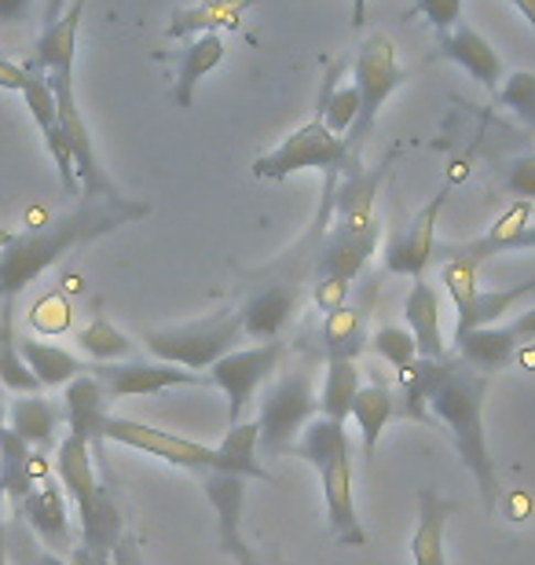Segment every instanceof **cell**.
<instances>
[{"label": "cell", "mask_w": 535, "mask_h": 565, "mask_svg": "<svg viewBox=\"0 0 535 565\" xmlns=\"http://www.w3.org/2000/svg\"><path fill=\"white\" fill-rule=\"evenodd\" d=\"M33 8L38 0H0V22H22Z\"/></svg>", "instance_id": "50"}, {"label": "cell", "mask_w": 535, "mask_h": 565, "mask_svg": "<svg viewBox=\"0 0 535 565\" xmlns=\"http://www.w3.org/2000/svg\"><path fill=\"white\" fill-rule=\"evenodd\" d=\"M221 451V462H224V473H238V478L246 481H276L271 473L265 470V462H260V429H257V419L254 423H232L227 426L224 440L216 445Z\"/></svg>", "instance_id": "32"}, {"label": "cell", "mask_w": 535, "mask_h": 565, "mask_svg": "<svg viewBox=\"0 0 535 565\" xmlns=\"http://www.w3.org/2000/svg\"><path fill=\"white\" fill-rule=\"evenodd\" d=\"M282 338L279 342H260L246 349H232L210 367V382L227 397V423H243L246 404L257 397V390L271 379V371L282 360Z\"/></svg>", "instance_id": "11"}, {"label": "cell", "mask_w": 535, "mask_h": 565, "mask_svg": "<svg viewBox=\"0 0 535 565\" xmlns=\"http://www.w3.org/2000/svg\"><path fill=\"white\" fill-rule=\"evenodd\" d=\"M495 99H499V107H506L510 115H517L528 129H535V74L532 71L506 74Z\"/></svg>", "instance_id": "42"}, {"label": "cell", "mask_w": 535, "mask_h": 565, "mask_svg": "<svg viewBox=\"0 0 535 565\" xmlns=\"http://www.w3.org/2000/svg\"><path fill=\"white\" fill-rule=\"evenodd\" d=\"M0 565H8V544H4V500H0Z\"/></svg>", "instance_id": "55"}, {"label": "cell", "mask_w": 535, "mask_h": 565, "mask_svg": "<svg viewBox=\"0 0 535 565\" xmlns=\"http://www.w3.org/2000/svg\"><path fill=\"white\" fill-rule=\"evenodd\" d=\"M19 353L26 360V367L33 371V379L41 382L44 390L66 386L77 375H85V360L74 356L71 349L52 345V342H38V338H19Z\"/></svg>", "instance_id": "31"}, {"label": "cell", "mask_w": 535, "mask_h": 565, "mask_svg": "<svg viewBox=\"0 0 535 565\" xmlns=\"http://www.w3.org/2000/svg\"><path fill=\"white\" fill-rule=\"evenodd\" d=\"M246 338L243 312H216L206 320H191L176 327H158V331L143 334L147 353L162 364L188 367V371H210L224 353L238 349Z\"/></svg>", "instance_id": "6"}, {"label": "cell", "mask_w": 535, "mask_h": 565, "mask_svg": "<svg viewBox=\"0 0 535 565\" xmlns=\"http://www.w3.org/2000/svg\"><path fill=\"white\" fill-rule=\"evenodd\" d=\"M315 415H320V390H315L312 371H287L276 379L260 393V456H287Z\"/></svg>", "instance_id": "7"}, {"label": "cell", "mask_w": 535, "mask_h": 565, "mask_svg": "<svg viewBox=\"0 0 535 565\" xmlns=\"http://www.w3.org/2000/svg\"><path fill=\"white\" fill-rule=\"evenodd\" d=\"M378 239H382L378 224H371V228H363V232L338 228L334 224V228L327 232V243L320 246L312 276H338V279L356 282V276L367 268L371 254L378 250Z\"/></svg>", "instance_id": "22"}, {"label": "cell", "mask_w": 535, "mask_h": 565, "mask_svg": "<svg viewBox=\"0 0 535 565\" xmlns=\"http://www.w3.org/2000/svg\"><path fill=\"white\" fill-rule=\"evenodd\" d=\"M437 60L462 66L477 85L488 88V93H499V85H503V77H506L503 55H499L492 49V41H488L484 33H477L470 22H454L448 33H440Z\"/></svg>", "instance_id": "19"}, {"label": "cell", "mask_w": 535, "mask_h": 565, "mask_svg": "<svg viewBox=\"0 0 535 565\" xmlns=\"http://www.w3.org/2000/svg\"><path fill=\"white\" fill-rule=\"evenodd\" d=\"M404 320H407V331L415 334L418 356H426V360L448 356V342H443V327H440L437 287L426 282L422 276L411 282V290H407V298H404Z\"/></svg>", "instance_id": "26"}, {"label": "cell", "mask_w": 535, "mask_h": 565, "mask_svg": "<svg viewBox=\"0 0 535 565\" xmlns=\"http://www.w3.org/2000/svg\"><path fill=\"white\" fill-rule=\"evenodd\" d=\"M26 66L8 60L4 52H0V88H8V93H22V85H26Z\"/></svg>", "instance_id": "48"}, {"label": "cell", "mask_w": 535, "mask_h": 565, "mask_svg": "<svg viewBox=\"0 0 535 565\" xmlns=\"http://www.w3.org/2000/svg\"><path fill=\"white\" fill-rule=\"evenodd\" d=\"M147 217L143 202L118 195H82V206L71 213H60L55 221L41 224V228H26L11 235L0 246V298H19L33 279L44 276L49 268L60 262L63 254H71L74 246H85L107 235L121 224H132Z\"/></svg>", "instance_id": "1"}, {"label": "cell", "mask_w": 535, "mask_h": 565, "mask_svg": "<svg viewBox=\"0 0 535 565\" xmlns=\"http://www.w3.org/2000/svg\"><path fill=\"white\" fill-rule=\"evenodd\" d=\"M8 423V404H4V397H0V426Z\"/></svg>", "instance_id": "56"}, {"label": "cell", "mask_w": 535, "mask_h": 565, "mask_svg": "<svg viewBox=\"0 0 535 565\" xmlns=\"http://www.w3.org/2000/svg\"><path fill=\"white\" fill-rule=\"evenodd\" d=\"M510 4H514L521 15H525V22H528L532 33H535V0H510Z\"/></svg>", "instance_id": "53"}, {"label": "cell", "mask_w": 535, "mask_h": 565, "mask_svg": "<svg viewBox=\"0 0 535 565\" xmlns=\"http://www.w3.org/2000/svg\"><path fill=\"white\" fill-rule=\"evenodd\" d=\"M22 99H26L33 121H38L44 147H49L55 169H60V180L63 188L77 195L82 184H77V173H74V154H71V143L63 137V126H60V104H55V88L49 82V74L41 71H30L26 74V85H22Z\"/></svg>", "instance_id": "18"}, {"label": "cell", "mask_w": 535, "mask_h": 565, "mask_svg": "<svg viewBox=\"0 0 535 565\" xmlns=\"http://www.w3.org/2000/svg\"><path fill=\"white\" fill-rule=\"evenodd\" d=\"M304 301V254H290L282 257L265 282H257L254 294L246 298L243 312V327L246 338L254 342H279L287 334V327L293 323Z\"/></svg>", "instance_id": "9"}, {"label": "cell", "mask_w": 535, "mask_h": 565, "mask_svg": "<svg viewBox=\"0 0 535 565\" xmlns=\"http://www.w3.org/2000/svg\"><path fill=\"white\" fill-rule=\"evenodd\" d=\"M514 360H517V364H521V367H528V371H532V367H535V342H528V345H521Z\"/></svg>", "instance_id": "54"}, {"label": "cell", "mask_w": 535, "mask_h": 565, "mask_svg": "<svg viewBox=\"0 0 535 565\" xmlns=\"http://www.w3.org/2000/svg\"><path fill=\"white\" fill-rule=\"evenodd\" d=\"M110 565H147L143 555H140V544H136V536L125 533V536L118 540V547H114Z\"/></svg>", "instance_id": "49"}, {"label": "cell", "mask_w": 535, "mask_h": 565, "mask_svg": "<svg viewBox=\"0 0 535 565\" xmlns=\"http://www.w3.org/2000/svg\"><path fill=\"white\" fill-rule=\"evenodd\" d=\"M257 0H199V4L176 8L169 15L165 38L169 41H188L199 33H227V30H243V19L249 15Z\"/></svg>", "instance_id": "23"}, {"label": "cell", "mask_w": 535, "mask_h": 565, "mask_svg": "<svg viewBox=\"0 0 535 565\" xmlns=\"http://www.w3.org/2000/svg\"><path fill=\"white\" fill-rule=\"evenodd\" d=\"M517 349L521 342L514 338V331H510V323H488V327H477V331H466L454 338V356H462L466 364L488 379H492L495 371L510 367Z\"/></svg>", "instance_id": "27"}, {"label": "cell", "mask_w": 535, "mask_h": 565, "mask_svg": "<svg viewBox=\"0 0 535 565\" xmlns=\"http://www.w3.org/2000/svg\"><path fill=\"white\" fill-rule=\"evenodd\" d=\"M396 162V151H389L374 169H363V162H356L352 169L341 173V180L334 188L327 191V202H330V221L338 228H352V232H363L371 228L374 221V202H378V191L389 177V169Z\"/></svg>", "instance_id": "13"}, {"label": "cell", "mask_w": 535, "mask_h": 565, "mask_svg": "<svg viewBox=\"0 0 535 565\" xmlns=\"http://www.w3.org/2000/svg\"><path fill=\"white\" fill-rule=\"evenodd\" d=\"M407 82V71L400 66V52L389 33H367L356 52V66H352V85L360 93V115L356 126L349 129L345 143L360 151V143L371 137L374 121H378L382 107L389 104L393 93Z\"/></svg>", "instance_id": "8"}, {"label": "cell", "mask_w": 535, "mask_h": 565, "mask_svg": "<svg viewBox=\"0 0 535 565\" xmlns=\"http://www.w3.org/2000/svg\"><path fill=\"white\" fill-rule=\"evenodd\" d=\"M55 478L66 489V500L77 507L82 544L74 547L77 565H110L114 547L125 536L118 500L110 492L107 470L96 473V451L88 440L66 434L55 445Z\"/></svg>", "instance_id": "3"}, {"label": "cell", "mask_w": 535, "mask_h": 565, "mask_svg": "<svg viewBox=\"0 0 535 565\" xmlns=\"http://www.w3.org/2000/svg\"><path fill=\"white\" fill-rule=\"evenodd\" d=\"M514 250H535V221L528 224V228H525V232H521V235H517V239H514V243H510V254H514Z\"/></svg>", "instance_id": "52"}, {"label": "cell", "mask_w": 535, "mask_h": 565, "mask_svg": "<svg viewBox=\"0 0 535 565\" xmlns=\"http://www.w3.org/2000/svg\"><path fill=\"white\" fill-rule=\"evenodd\" d=\"M4 544H8V565H77L74 558L55 555L30 533V525L22 518H4Z\"/></svg>", "instance_id": "39"}, {"label": "cell", "mask_w": 535, "mask_h": 565, "mask_svg": "<svg viewBox=\"0 0 535 565\" xmlns=\"http://www.w3.org/2000/svg\"><path fill=\"white\" fill-rule=\"evenodd\" d=\"M52 88H55V104H60V126H63V137L71 143V154H74V173H77V184H82V195L96 199V195H118L114 188L110 173L104 169L96 154V143H93V129L77 107V93H74V74H63V77H49Z\"/></svg>", "instance_id": "12"}, {"label": "cell", "mask_w": 535, "mask_h": 565, "mask_svg": "<svg viewBox=\"0 0 535 565\" xmlns=\"http://www.w3.org/2000/svg\"><path fill=\"white\" fill-rule=\"evenodd\" d=\"M77 345H82L85 356H93L96 364H118V360L132 356V342L129 334L118 331L107 316H93L82 331H77Z\"/></svg>", "instance_id": "38"}, {"label": "cell", "mask_w": 535, "mask_h": 565, "mask_svg": "<svg viewBox=\"0 0 535 565\" xmlns=\"http://www.w3.org/2000/svg\"><path fill=\"white\" fill-rule=\"evenodd\" d=\"M360 386H363V379H360L356 360L330 356L323 371V386H320V415H327V419H334V423H349L352 401H356Z\"/></svg>", "instance_id": "35"}, {"label": "cell", "mask_w": 535, "mask_h": 565, "mask_svg": "<svg viewBox=\"0 0 535 565\" xmlns=\"http://www.w3.org/2000/svg\"><path fill=\"white\" fill-rule=\"evenodd\" d=\"M484 401H488V375L473 371L462 356H440L432 371V386L426 397L429 419L443 426L451 448L459 451L462 467L473 473L481 489L484 511L492 514L499 503V473L488 451V429H484Z\"/></svg>", "instance_id": "2"}, {"label": "cell", "mask_w": 535, "mask_h": 565, "mask_svg": "<svg viewBox=\"0 0 535 565\" xmlns=\"http://www.w3.org/2000/svg\"><path fill=\"white\" fill-rule=\"evenodd\" d=\"M360 162V151H352L345 137L330 132L323 126V118L315 115L312 121H304L290 132L279 147H271L254 162L257 180H290L304 173V169H320L327 177V191L338 184L341 173Z\"/></svg>", "instance_id": "5"}, {"label": "cell", "mask_w": 535, "mask_h": 565, "mask_svg": "<svg viewBox=\"0 0 535 565\" xmlns=\"http://www.w3.org/2000/svg\"><path fill=\"white\" fill-rule=\"evenodd\" d=\"M227 558H232L235 565H282L279 551H257V547H249L246 540L235 551H227Z\"/></svg>", "instance_id": "47"}, {"label": "cell", "mask_w": 535, "mask_h": 565, "mask_svg": "<svg viewBox=\"0 0 535 565\" xmlns=\"http://www.w3.org/2000/svg\"><path fill=\"white\" fill-rule=\"evenodd\" d=\"M104 440H110V445H121V448L147 451V456L162 459V462H169V467L188 470V473H210V470L224 473L221 451H216V448L199 445V440H188L180 434H169V429L125 419V415H110L107 426H104Z\"/></svg>", "instance_id": "10"}, {"label": "cell", "mask_w": 535, "mask_h": 565, "mask_svg": "<svg viewBox=\"0 0 535 565\" xmlns=\"http://www.w3.org/2000/svg\"><path fill=\"white\" fill-rule=\"evenodd\" d=\"M367 345L378 353L385 364L393 371H404L407 364H415L418 360V345H415V334L407 331L400 323H382L378 331L367 338Z\"/></svg>", "instance_id": "40"}, {"label": "cell", "mask_w": 535, "mask_h": 565, "mask_svg": "<svg viewBox=\"0 0 535 565\" xmlns=\"http://www.w3.org/2000/svg\"><path fill=\"white\" fill-rule=\"evenodd\" d=\"M532 294H535V279L517 282V287H510V290H481L470 309L454 320V338L466 331H477V327H488V323H503L510 312H517L521 301L532 298Z\"/></svg>", "instance_id": "33"}, {"label": "cell", "mask_w": 535, "mask_h": 565, "mask_svg": "<svg viewBox=\"0 0 535 565\" xmlns=\"http://www.w3.org/2000/svg\"><path fill=\"white\" fill-rule=\"evenodd\" d=\"M52 473L55 462L49 459V451L30 448L15 429H8V423L0 426V500H4V511H15Z\"/></svg>", "instance_id": "17"}, {"label": "cell", "mask_w": 535, "mask_h": 565, "mask_svg": "<svg viewBox=\"0 0 535 565\" xmlns=\"http://www.w3.org/2000/svg\"><path fill=\"white\" fill-rule=\"evenodd\" d=\"M85 4L88 0H71L66 11L55 22L41 30L38 49H33V60L22 63L26 71H41L49 77H63L74 74V55H77V30H82L85 19Z\"/></svg>", "instance_id": "21"}, {"label": "cell", "mask_w": 535, "mask_h": 565, "mask_svg": "<svg viewBox=\"0 0 535 565\" xmlns=\"http://www.w3.org/2000/svg\"><path fill=\"white\" fill-rule=\"evenodd\" d=\"M415 11L437 33H448L454 22H462V0H415Z\"/></svg>", "instance_id": "46"}, {"label": "cell", "mask_w": 535, "mask_h": 565, "mask_svg": "<svg viewBox=\"0 0 535 565\" xmlns=\"http://www.w3.org/2000/svg\"><path fill=\"white\" fill-rule=\"evenodd\" d=\"M224 55L227 49L221 33H199V38L184 41V49L176 52V77H173V99L180 110H191L199 82L224 63Z\"/></svg>", "instance_id": "25"}, {"label": "cell", "mask_w": 535, "mask_h": 565, "mask_svg": "<svg viewBox=\"0 0 535 565\" xmlns=\"http://www.w3.org/2000/svg\"><path fill=\"white\" fill-rule=\"evenodd\" d=\"M246 478L238 473H221V470H210L202 473V489H206V500L216 514V547L224 551H235L243 544V503H246Z\"/></svg>", "instance_id": "24"}, {"label": "cell", "mask_w": 535, "mask_h": 565, "mask_svg": "<svg viewBox=\"0 0 535 565\" xmlns=\"http://www.w3.org/2000/svg\"><path fill=\"white\" fill-rule=\"evenodd\" d=\"M0 386L8 393H41L44 386L33 379V371L26 367V360L19 353V338H15V298L4 301L0 312Z\"/></svg>", "instance_id": "34"}, {"label": "cell", "mask_w": 535, "mask_h": 565, "mask_svg": "<svg viewBox=\"0 0 535 565\" xmlns=\"http://www.w3.org/2000/svg\"><path fill=\"white\" fill-rule=\"evenodd\" d=\"M66 4H71V0H41V22H44V26L60 19L66 11Z\"/></svg>", "instance_id": "51"}, {"label": "cell", "mask_w": 535, "mask_h": 565, "mask_svg": "<svg viewBox=\"0 0 535 565\" xmlns=\"http://www.w3.org/2000/svg\"><path fill=\"white\" fill-rule=\"evenodd\" d=\"M451 511H454V503L443 500L432 484H426V489L418 492V525L411 536L415 565H448V555H443V533H448Z\"/></svg>", "instance_id": "29"}, {"label": "cell", "mask_w": 535, "mask_h": 565, "mask_svg": "<svg viewBox=\"0 0 535 565\" xmlns=\"http://www.w3.org/2000/svg\"><path fill=\"white\" fill-rule=\"evenodd\" d=\"M71 323H74V309H71V301L63 298V294H44V298L33 305L30 309V327L38 334H66L71 331Z\"/></svg>", "instance_id": "43"}, {"label": "cell", "mask_w": 535, "mask_h": 565, "mask_svg": "<svg viewBox=\"0 0 535 565\" xmlns=\"http://www.w3.org/2000/svg\"><path fill=\"white\" fill-rule=\"evenodd\" d=\"M503 188L510 195L525 199V202H535V151L514 158V162L506 166L503 173Z\"/></svg>", "instance_id": "44"}, {"label": "cell", "mask_w": 535, "mask_h": 565, "mask_svg": "<svg viewBox=\"0 0 535 565\" xmlns=\"http://www.w3.org/2000/svg\"><path fill=\"white\" fill-rule=\"evenodd\" d=\"M349 294H352V282L349 279H338V276H312V305L320 309L323 316L349 305Z\"/></svg>", "instance_id": "45"}, {"label": "cell", "mask_w": 535, "mask_h": 565, "mask_svg": "<svg viewBox=\"0 0 535 565\" xmlns=\"http://www.w3.org/2000/svg\"><path fill=\"white\" fill-rule=\"evenodd\" d=\"M93 375L104 382L107 397L121 401V397H151V393L173 390V386H202L199 371L188 367H173V364H147V360H118V364H96Z\"/></svg>", "instance_id": "15"}, {"label": "cell", "mask_w": 535, "mask_h": 565, "mask_svg": "<svg viewBox=\"0 0 535 565\" xmlns=\"http://www.w3.org/2000/svg\"><path fill=\"white\" fill-rule=\"evenodd\" d=\"M290 451L320 473L330 536L345 547L367 544V533H363L360 514H356V495H352V445H349L345 423L315 415Z\"/></svg>", "instance_id": "4"}, {"label": "cell", "mask_w": 535, "mask_h": 565, "mask_svg": "<svg viewBox=\"0 0 535 565\" xmlns=\"http://www.w3.org/2000/svg\"><path fill=\"white\" fill-rule=\"evenodd\" d=\"M443 199H448V191L440 188L437 195H432L400 232L389 235V243H385V250H382L385 273L411 276V279H418L426 273L429 262L437 257V221H440Z\"/></svg>", "instance_id": "14"}, {"label": "cell", "mask_w": 535, "mask_h": 565, "mask_svg": "<svg viewBox=\"0 0 535 565\" xmlns=\"http://www.w3.org/2000/svg\"><path fill=\"white\" fill-rule=\"evenodd\" d=\"M437 254L443 257L440 262V282L448 287L451 294V305H454V320L470 309L473 298L481 294V265L473 262V257H466V254H454L451 246H437Z\"/></svg>", "instance_id": "37"}, {"label": "cell", "mask_w": 535, "mask_h": 565, "mask_svg": "<svg viewBox=\"0 0 535 565\" xmlns=\"http://www.w3.org/2000/svg\"><path fill=\"white\" fill-rule=\"evenodd\" d=\"M63 419H66V434L82 437L93 445V451H99L107 445L104 440V426L110 419V397L104 390V382L93 375V367L85 371V375H77L74 382H66L63 386Z\"/></svg>", "instance_id": "20"}, {"label": "cell", "mask_w": 535, "mask_h": 565, "mask_svg": "<svg viewBox=\"0 0 535 565\" xmlns=\"http://www.w3.org/2000/svg\"><path fill=\"white\" fill-rule=\"evenodd\" d=\"M60 423H63V408L44 397V393H19V397L8 404V429H15V434L38 451H49L55 445Z\"/></svg>", "instance_id": "28"}, {"label": "cell", "mask_w": 535, "mask_h": 565, "mask_svg": "<svg viewBox=\"0 0 535 565\" xmlns=\"http://www.w3.org/2000/svg\"><path fill=\"white\" fill-rule=\"evenodd\" d=\"M11 514L22 518V522L30 525V533L38 536L49 551H55V555H74L71 507H66V489L60 484L55 473L52 478H44Z\"/></svg>", "instance_id": "16"}, {"label": "cell", "mask_w": 535, "mask_h": 565, "mask_svg": "<svg viewBox=\"0 0 535 565\" xmlns=\"http://www.w3.org/2000/svg\"><path fill=\"white\" fill-rule=\"evenodd\" d=\"M367 312L341 305V309L323 316V345L330 356L338 360H356L367 349Z\"/></svg>", "instance_id": "36"}, {"label": "cell", "mask_w": 535, "mask_h": 565, "mask_svg": "<svg viewBox=\"0 0 535 565\" xmlns=\"http://www.w3.org/2000/svg\"><path fill=\"white\" fill-rule=\"evenodd\" d=\"M356 115H360V93L356 85H327V93L320 99V118L330 132L338 137H349V129L356 126Z\"/></svg>", "instance_id": "41"}, {"label": "cell", "mask_w": 535, "mask_h": 565, "mask_svg": "<svg viewBox=\"0 0 535 565\" xmlns=\"http://www.w3.org/2000/svg\"><path fill=\"white\" fill-rule=\"evenodd\" d=\"M396 415V393L385 379H371L363 382L356 401H352V412L349 419L360 426V437H363V459H374V448L382 440V429L393 423Z\"/></svg>", "instance_id": "30"}]
</instances>
